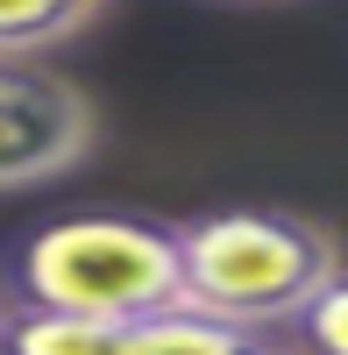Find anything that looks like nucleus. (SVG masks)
Returning <instances> with one entry per match:
<instances>
[{
    "label": "nucleus",
    "mask_w": 348,
    "mask_h": 355,
    "mask_svg": "<svg viewBox=\"0 0 348 355\" xmlns=\"http://www.w3.org/2000/svg\"><path fill=\"white\" fill-rule=\"evenodd\" d=\"M235 341H242V327H220V320L192 313V306H171V313L121 327V355H227Z\"/></svg>",
    "instance_id": "obj_6"
},
{
    "label": "nucleus",
    "mask_w": 348,
    "mask_h": 355,
    "mask_svg": "<svg viewBox=\"0 0 348 355\" xmlns=\"http://www.w3.org/2000/svg\"><path fill=\"white\" fill-rule=\"evenodd\" d=\"M341 270V242L284 206H220V214L178 220L185 306L242 334L292 327Z\"/></svg>",
    "instance_id": "obj_2"
},
{
    "label": "nucleus",
    "mask_w": 348,
    "mask_h": 355,
    "mask_svg": "<svg viewBox=\"0 0 348 355\" xmlns=\"http://www.w3.org/2000/svg\"><path fill=\"white\" fill-rule=\"evenodd\" d=\"M0 355H121V327L8 306V313H0Z\"/></svg>",
    "instance_id": "obj_5"
},
{
    "label": "nucleus",
    "mask_w": 348,
    "mask_h": 355,
    "mask_svg": "<svg viewBox=\"0 0 348 355\" xmlns=\"http://www.w3.org/2000/svg\"><path fill=\"white\" fill-rule=\"evenodd\" d=\"M0 313H8V306H0Z\"/></svg>",
    "instance_id": "obj_9"
},
{
    "label": "nucleus",
    "mask_w": 348,
    "mask_h": 355,
    "mask_svg": "<svg viewBox=\"0 0 348 355\" xmlns=\"http://www.w3.org/2000/svg\"><path fill=\"white\" fill-rule=\"evenodd\" d=\"M227 355H292V341H277V334H242Z\"/></svg>",
    "instance_id": "obj_8"
},
{
    "label": "nucleus",
    "mask_w": 348,
    "mask_h": 355,
    "mask_svg": "<svg viewBox=\"0 0 348 355\" xmlns=\"http://www.w3.org/2000/svg\"><path fill=\"white\" fill-rule=\"evenodd\" d=\"M284 341H292V355H348V270L284 327Z\"/></svg>",
    "instance_id": "obj_7"
},
{
    "label": "nucleus",
    "mask_w": 348,
    "mask_h": 355,
    "mask_svg": "<svg viewBox=\"0 0 348 355\" xmlns=\"http://www.w3.org/2000/svg\"><path fill=\"white\" fill-rule=\"evenodd\" d=\"M93 100L36 64H0V192L50 185L93 157Z\"/></svg>",
    "instance_id": "obj_3"
},
{
    "label": "nucleus",
    "mask_w": 348,
    "mask_h": 355,
    "mask_svg": "<svg viewBox=\"0 0 348 355\" xmlns=\"http://www.w3.org/2000/svg\"><path fill=\"white\" fill-rule=\"evenodd\" d=\"M107 15V0H0V64H36Z\"/></svg>",
    "instance_id": "obj_4"
},
{
    "label": "nucleus",
    "mask_w": 348,
    "mask_h": 355,
    "mask_svg": "<svg viewBox=\"0 0 348 355\" xmlns=\"http://www.w3.org/2000/svg\"><path fill=\"white\" fill-rule=\"evenodd\" d=\"M0 306L71 313V320H100V327H135L150 313L185 306L178 220L64 214L28 227L0 263Z\"/></svg>",
    "instance_id": "obj_1"
}]
</instances>
